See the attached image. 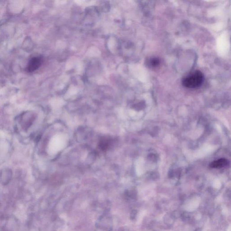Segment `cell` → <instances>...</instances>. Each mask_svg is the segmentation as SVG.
Wrapping results in <instances>:
<instances>
[{"instance_id": "cell-1", "label": "cell", "mask_w": 231, "mask_h": 231, "mask_svg": "<svg viewBox=\"0 0 231 231\" xmlns=\"http://www.w3.org/2000/svg\"><path fill=\"white\" fill-rule=\"evenodd\" d=\"M204 76L200 70H195L185 76L182 80L183 85L190 88H196L201 85Z\"/></svg>"}, {"instance_id": "cell-2", "label": "cell", "mask_w": 231, "mask_h": 231, "mask_svg": "<svg viewBox=\"0 0 231 231\" xmlns=\"http://www.w3.org/2000/svg\"><path fill=\"white\" fill-rule=\"evenodd\" d=\"M43 63V59L41 56L33 57L28 64L27 70L29 72H32L38 69Z\"/></svg>"}, {"instance_id": "cell-3", "label": "cell", "mask_w": 231, "mask_h": 231, "mask_svg": "<svg viewBox=\"0 0 231 231\" xmlns=\"http://www.w3.org/2000/svg\"><path fill=\"white\" fill-rule=\"evenodd\" d=\"M228 164V161L225 159H219L212 162L210 164V167L213 168H222L224 167Z\"/></svg>"}, {"instance_id": "cell-4", "label": "cell", "mask_w": 231, "mask_h": 231, "mask_svg": "<svg viewBox=\"0 0 231 231\" xmlns=\"http://www.w3.org/2000/svg\"><path fill=\"white\" fill-rule=\"evenodd\" d=\"M110 140L106 138H103L99 143V147L102 150H106L109 146Z\"/></svg>"}, {"instance_id": "cell-5", "label": "cell", "mask_w": 231, "mask_h": 231, "mask_svg": "<svg viewBox=\"0 0 231 231\" xmlns=\"http://www.w3.org/2000/svg\"><path fill=\"white\" fill-rule=\"evenodd\" d=\"M148 66L152 68H156L160 64V61L159 59L156 57H151L148 59Z\"/></svg>"}, {"instance_id": "cell-6", "label": "cell", "mask_w": 231, "mask_h": 231, "mask_svg": "<svg viewBox=\"0 0 231 231\" xmlns=\"http://www.w3.org/2000/svg\"><path fill=\"white\" fill-rule=\"evenodd\" d=\"M136 211L135 210H133L131 213V217L132 219H134L135 217L136 216Z\"/></svg>"}, {"instance_id": "cell-7", "label": "cell", "mask_w": 231, "mask_h": 231, "mask_svg": "<svg viewBox=\"0 0 231 231\" xmlns=\"http://www.w3.org/2000/svg\"><path fill=\"white\" fill-rule=\"evenodd\" d=\"M196 231H201V230H200V229H197V230H196Z\"/></svg>"}]
</instances>
